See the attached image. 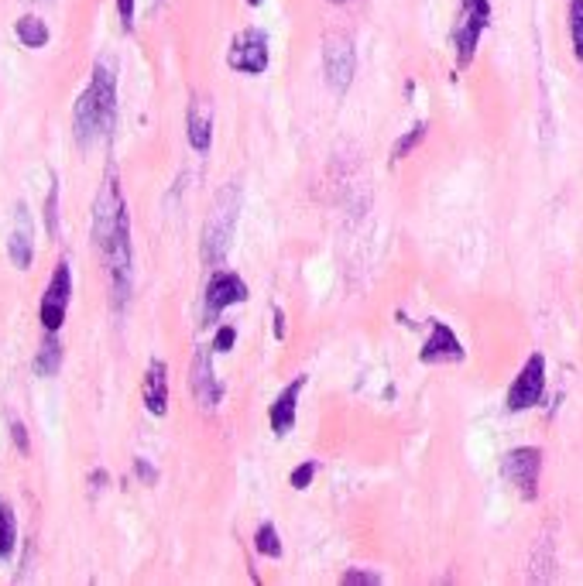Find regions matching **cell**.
<instances>
[{"mask_svg":"<svg viewBox=\"0 0 583 586\" xmlns=\"http://www.w3.org/2000/svg\"><path fill=\"white\" fill-rule=\"evenodd\" d=\"M93 241L110 271L114 306H124V298L131 292V220H127V206H124L114 172L103 179L97 203H93Z\"/></svg>","mask_w":583,"mask_h":586,"instance_id":"cell-1","label":"cell"},{"mask_svg":"<svg viewBox=\"0 0 583 586\" xmlns=\"http://www.w3.org/2000/svg\"><path fill=\"white\" fill-rule=\"evenodd\" d=\"M114 117H117V76L106 62H97L89 87L79 93V100L72 106V127H76L79 144L110 134Z\"/></svg>","mask_w":583,"mask_h":586,"instance_id":"cell-2","label":"cell"},{"mask_svg":"<svg viewBox=\"0 0 583 586\" xmlns=\"http://www.w3.org/2000/svg\"><path fill=\"white\" fill-rule=\"evenodd\" d=\"M240 213V192L230 186L217 196V203L209 209V220L203 226V261L206 264H220L230 251V237H234V226H237Z\"/></svg>","mask_w":583,"mask_h":586,"instance_id":"cell-3","label":"cell"},{"mask_svg":"<svg viewBox=\"0 0 583 586\" xmlns=\"http://www.w3.org/2000/svg\"><path fill=\"white\" fill-rule=\"evenodd\" d=\"M69 298H72V271H69V261H59L55 264V275H51L49 288L42 295V326L49 333H59V326L66 323V309H69Z\"/></svg>","mask_w":583,"mask_h":586,"instance_id":"cell-4","label":"cell"},{"mask_svg":"<svg viewBox=\"0 0 583 586\" xmlns=\"http://www.w3.org/2000/svg\"><path fill=\"white\" fill-rule=\"evenodd\" d=\"M323 69H326V83L343 93V89L354 83V69H357V52H354V41L347 35H333L326 38L323 49Z\"/></svg>","mask_w":583,"mask_h":586,"instance_id":"cell-5","label":"cell"},{"mask_svg":"<svg viewBox=\"0 0 583 586\" xmlns=\"http://www.w3.org/2000/svg\"><path fill=\"white\" fill-rule=\"evenodd\" d=\"M542 388H546V361H542V353H532L522 367V374L514 378L512 391H508V408L512 412L532 408L542 398Z\"/></svg>","mask_w":583,"mask_h":586,"instance_id":"cell-6","label":"cell"},{"mask_svg":"<svg viewBox=\"0 0 583 586\" xmlns=\"http://www.w3.org/2000/svg\"><path fill=\"white\" fill-rule=\"evenodd\" d=\"M539 466H542V453L535 446H525V449H514L504 456V477L518 487V494L525 500H532L539 490Z\"/></svg>","mask_w":583,"mask_h":586,"instance_id":"cell-7","label":"cell"},{"mask_svg":"<svg viewBox=\"0 0 583 586\" xmlns=\"http://www.w3.org/2000/svg\"><path fill=\"white\" fill-rule=\"evenodd\" d=\"M244 298H247V285L234 271H217L209 288H206V323L217 319L227 306H237Z\"/></svg>","mask_w":583,"mask_h":586,"instance_id":"cell-8","label":"cell"},{"mask_svg":"<svg viewBox=\"0 0 583 586\" xmlns=\"http://www.w3.org/2000/svg\"><path fill=\"white\" fill-rule=\"evenodd\" d=\"M230 66L237 72H251V76L268 69V41H264V35L261 32L237 35L234 49H230Z\"/></svg>","mask_w":583,"mask_h":586,"instance_id":"cell-9","label":"cell"},{"mask_svg":"<svg viewBox=\"0 0 583 586\" xmlns=\"http://www.w3.org/2000/svg\"><path fill=\"white\" fill-rule=\"evenodd\" d=\"M491 18V7H487V0H463V21L460 28H457V49H460V62H467L474 49H477V35L480 28L487 24Z\"/></svg>","mask_w":583,"mask_h":586,"instance_id":"cell-10","label":"cell"},{"mask_svg":"<svg viewBox=\"0 0 583 586\" xmlns=\"http://www.w3.org/2000/svg\"><path fill=\"white\" fill-rule=\"evenodd\" d=\"M32 216H28V206L17 203L14 206V230L7 237V258L14 261V268L28 271L32 268V254H34V241H32Z\"/></svg>","mask_w":583,"mask_h":586,"instance_id":"cell-11","label":"cell"},{"mask_svg":"<svg viewBox=\"0 0 583 586\" xmlns=\"http://www.w3.org/2000/svg\"><path fill=\"white\" fill-rule=\"evenodd\" d=\"M192 395H196V401L203 405L206 412L209 408H217V401H220V380L213 378V363H209V350L206 346H199L196 350V357H192Z\"/></svg>","mask_w":583,"mask_h":586,"instance_id":"cell-12","label":"cell"},{"mask_svg":"<svg viewBox=\"0 0 583 586\" xmlns=\"http://www.w3.org/2000/svg\"><path fill=\"white\" fill-rule=\"evenodd\" d=\"M302 388H306V378H295L289 388L272 401V415H268V418H272L274 435H289L292 432V426H295V401L302 395Z\"/></svg>","mask_w":583,"mask_h":586,"instance_id":"cell-13","label":"cell"},{"mask_svg":"<svg viewBox=\"0 0 583 586\" xmlns=\"http://www.w3.org/2000/svg\"><path fill=\"white\" fill-rule=\"evenodd\" d=\"M144 405L152 415L169 412V371L162 361H152L148 378H144Z\"/></svg>","mask_w":583,"mask_h":586,"instance_id":"cell-14","label":"cell"},{"mask_svg":"<svg viewBox=\"0 0 583 586\" xmlns=\"http://www.w3.org/2000/svg\"><path fill=\"white\" fill-rule=\"evenodd\" d=\"M460 357H463V346L457 343L453 329L443 326V323H432V336L422 346V361L432 363V361H460Z\"/></svg>","mask_w":583,"mask_h":586,"instance_id":"cell-15","label":"cell"},{"mask_svg":"<svg viewBox=\"0 0 583 586\" xmlns=\"http://www.w3.org/2000/svg\"><path fill=\"white\" fill-rule=\"evenodd\" d=\"M14 35L24 49H42L49 41V24L42 18H34V14H24V18H17Z\"/></svg>","mask_w":583,"mask_h":586,"instance_id":"cell-16","label":"cell"},{"mask_svg":"<svg viewBox=\"0 0 583 586\" xmlns=\"http://www.w3.org/2000/svg\"><path fill=\"white\" fill-rule=\"evenodd\" d=\"M209 141H213V134H209V114L199 104H192L189 106V144L196 151H206Z\"/></svg>","mask_w":583,"mask_h":586,"instance_id":"cell-17","label":"cell"},{"mask_svg":"<svg viewBox=\"0 0 583 586\" xmlns=\"http://www.w3.org/2000/svg\"><path fill=\"white\" fill-rule=\"evenodd\" d=\"M59 363H62V346H59L55 336H49L42 343V350H38V357H34V374L38 378H51L59 371Z\"/></svg>","mask_w":583,"mask_h":586,"instance_id":"cell-18","label":"cell"},{"mask_svg":"<svg viewBox=\"0 0 583 586\" xmlns=\"http://www.w3.org/2000/svg\"><path fill=\"white\" fill-rule=\"evenodd\" d=\"M14 542H17L14 511H11V504H0V559H7L14 552Z\"/></svg>","mask_w":583,"mask_h":586,"instance_id":"cell-19","label":"cell"},{"mask_svg":"<svg viewBox=\"0 0 583 586\" xmlns=\"http://www.w3.org/2000/svg\"><path fill=\"white\" fill-rule=\"evenodd\" d=\"M254 545L261 555H278L282 552V542H278V532H274V525H261L254 535Z\"/></svg>","mask_w":583,"mask_h":586,"instance_id":"cell-20","label":"cell"},{"mask_svg":"<svg viewBox=\"0 0 583 586\" xmlns=\"http://www.w3.org/2000/svg\"><path fill=\"white\" fill-rule=\"evenodd\" d=\"M45 230H49V237H59V186L55 182L45 199Z\"/></svg>","mask_w":583,"mask_h":586,"instance_id":"cell-21","label":"cell"},{"mask_svg":"<svg viewBox=\"0 0 583 586\" xmlns=\"http://www.w3.org/2000/svg\"><path fill=\"white\" fill-rule=\"evenodd\" d=\"M426 138V124H415V127H412L409 134H405V138L398 141V148H394V158H405L412 151V148H415V144H419V141Z\"/></svg>","mask_w":583,"mask_h":586,"instance_id":"cell-22","label":"cell"},{"mask_svg":"<svg viewBox=\"0 0 583 586\" xmlns=\"http://www.w3.org/2000/svg\"><path fill=\"white\" fill-rule=\"evenodd\" d=\"M573 52L583 59V0L573 4Z\"/></svg>","mask_w":583,"mask_h":586,"instance_id":"cell-23","label":"cell"},{"mask_svg":"<svg viewBox=\"0 0 583 586\" xmlns=\"http://www.w3.org/2000/svg\"><path fill=\"white\" fill-rule=\"evenodd\" d=\"M312 473H316V463H302L292 470V487H299V490H306L309 481H312Z\"/></svg>","mask_w":583,"mask_h":586,"instance_id":"cell-24","label":"cell"},{"mask_svg":"<svg viewBox=\"0 0 583 586\" xmlns=\"http://www.w3.org/2000/svg\"><path fill=\"white\" fill-rule=\"evenodd\" d=\"M11 443H14V446L21 449V453H24V456L32 453V443H28V432H24V426H21V422H11Z\"/></svg>","mask_w":583,"mask_h":586,"instance_id":"cell-25","label":"cell"},{"mask_svg":"<svg viewBox=\"0 0 583 586\" xmlns=\"http://www.w3.org/2000/svg\"><path fill=\"white\" fill-rule=\"evenodd\" d=\"M234 340H237V333H234V326H223L220 333H217V343H213V350H220V353H227V350L234 346Z\"/></svg>","mask_w":583,"mask_h":586,"instance_id":"cell-26","label":"cell"},{"mask_svg":"<svg viewBox=\"0 0 583 586\" xmlns=\"http://www.w3.org/2000/svg\"><path fill=\"white\" fill-rule=\"evenodd\" d=\"M117 14L124 21V28H131L134 24V0H117Z\"/></svg>","mask_w":583,"mask_h":586,"instance_id":"cell-27","label":"cell"},{"mask_svg":"<svg viewBox=\"0 0 583 586\" xmlns=\"http://www.w3.org/2000/svg\"><path fill=\"white\" fill-rule=\"evenodd\" d=\"M343 583H381V576H375V572H347Z\"/></svg>","mask_w":583,"mask_h":586,"instance_id":"cell-28","label":"cell"},{"mask_svg":"<svg viewBox=\"0 0 583 586\" xmlns=\"http://www.w3.org/2000/svg\"><path fill=\"white\" fill-rule=\"evenodd\" d=\"M134 466H137V477H141L144 483H154V481H158V473H154V470H152L148 463H144V460H137Z\"/></svg>","mask_w":583,"mask_h":586,"instance_id":"cell-29","label":"cell"},{"mask_svg":"<svg viewBox=\"0 0 583 586\" xmlns=\"http://www.w3.org/2000/svg\"><path fill=\"white\" fill-rule=\"evenodd\" d=\"M247 4H251V7H257V4H261V0H247Z\"/></svg>","mask_w":583,"mask_h":586,"instance_id":"cell-30","label":"cell"},{"mask_svg":"<svg viewBox=\"0 0 583 586\" xmlns=\"http://www.w3.org/2000/svg\"><path fill=\"white\" fill-rule=\"evenodd\" d=\"M333 4H347V0H333Z\"/></svg>","mask_w":583,"mask_h":586,"instance_id":"cell-31","label":"cell"}]
</instances>
